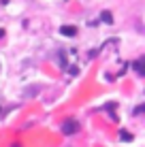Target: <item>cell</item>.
<instances>
[{
    "instance_id": "6da1fadb",
    "label": "cell",
    "mask_w": 145,
    "mask_h": 147,
    "mask_svg": "<svg viewBox=\"0 0 145 147\" xmlns=\"http://www.w3.org/2000/svg\"><path fill=\"white\" fill-rule=\"evenodd\" d=\"M79 130V121L75 119V117H68L66 121L62 124V134H66V136H71V134H75Z\"/></svg>"
},
{
    "instance_id": "7a4b0ae2",
    "label": "cell",
    "mask_w": 145,
    "mask_h": 147,
    "mask_svg": "<svg viewBox=\"0 0 145 147\" xmlns=\"http://www.w3.org/2000/svg\"><path fill=\"white\" fill-rule=\"evenodd\" d=\"M60 34H64V36H75V34H77V28L75 26H62L60 28Z\"/></svg>"
},
{
    "instance_id": "3957f363",
    "label": "cell",
    "mask_w": 145,
    "mask_h": 147,
    "mask_svg": "<svg viewBox=\"0 0 145 147\" xmlns=\"http://www.w3.org/2000/svg\"><path fill=\"white\" fill-rule=\"evenodd\" d=\"M100 17H103V22H107V24H111V22H113V15L109 13V11H103Z\"/></svg>"
},
{
    "instance_id": "277c9868",
    "label": "cell",
    "mask_w": 145,
    "mask_h": 147,
    "mask_svg": "<svg viewBox=\"0 0 145 147\" xmlns=\"http://www.w3.org/2000/svg\"><path fill=\"white\" fill-rule=\"evenodd\" d=\"M134 68H137V73H139V75H143V62H141V60H137V64H134Z\"/></svg>"
},
{
    "instance_id": "5b68a950",
    "label": "cell",
    "mask_w": 145,
    "mask_h": 147,
    "mask_svg": "<svg viewBox=\"0 0 145 147\" xmlns=\"http://www.w3.org/2000/svg\"><path fill=\"white\" fill-rule=\"evenodd\" d=\"M119 139H122V141H130L132 136L128 134V132H124V130H122V132H119Z\"/></svg>"
},
{
    "instance_id": "8992f818",
    "label": "cell",
    "mask_w": 145,
    "mask_h": 147,
    "mask_svg": "<svg viewBox=\"0 0 145 147\" xmlns=\"http://www.w3.org/2000/svg\"><path fill=\"white\" fill-rule=\"evenodd\" d=\"M68 73H71V75H77L79 68H77V66H71V68H68Z\"/></svg>"
}]
</instances>
